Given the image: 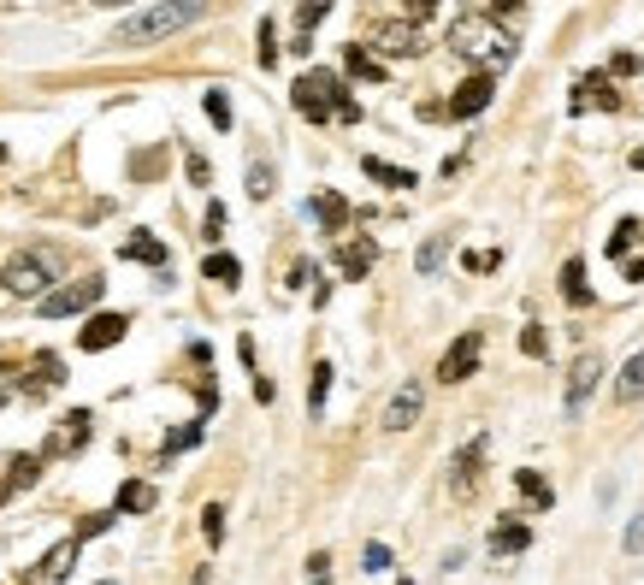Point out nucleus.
I'll return each mask as SVG.
<instances>
[{
  "mask_svg": "<svg viewBox=\"0 0 644 585\" xmlns=\"http://www.w3.org/2000/svg\"><path fill=\"white\" fill-rule=\"evenodd\" d=\"M444 255H450V237H432V243H420V255H414V266L432 278L438 266H444Z\"/></svg>",
  "mask_w": 644,
  "mask_h": 585,
  "instance_id": "29",
  "label": "nucleus"
},
{
  "mask_svg": "<svg viewBox=\"0 0 644 585\" xmlns=\"http://www.w3.org/2000/svg\"><path fill=\"white\" fill-rule=\"evenodd\" d=\"M60 385H65V361H60V355H42V361L30 367V379H24L30 396H36V390H60Z\"/></svg>",
  "mask_w": 644,
  "mask_h": 585,
  "instance_id": "21",
  "label": "nucleus"
},
{
  "mask_svg": "<svg viewBox=\"0 0 644 585\" xmlns=\"http://www.w3.org/2000/svg\"><path fill=\"white\" fill-rule=\"evenodd\" d=\"M314 585H325V580H314Z\"/></svg>",
  "mask_w": 644,
  "mask_h": 585,
  "instance_id": "51",
  "label": "nucleus"
},
{
  "mask_svg": "<svg viewBox=\"0 0 644 585\" xmlns=\"http://www.w3.org/2000/svg\"><path fill=\"white\" fill-rule=\"evenodd\" d=\"M633 231H639V225L627 219V225H621V231L609 237V255H615V260H627V249H633Z\"/></svg>",
  "mask_w": 644,
  "mask_h": 585,
  "instance_id": "39",
  "label": "nucleus"
},
{
  "mask_svg": "<svg viewBox=\"0 0 644 585\" xmlns=\"http://www.w3.org/2000/svg\"><path fill=\"white\" fill-rule=\"evenodd\" d=\"M479 461H485V438H467V444H461V455L450 461V485H455V497H467V491L479 485Z\"/></svg>",
  "mask_w": 644,
  "mask_h": 585,
  "instance_id": "12",
  "label": "nucleus"
},
{
  "mask_svg": "<svg viewBox=\"0 0 644 585\" xmlns=\"http://www.w3.org/2000/svg\"><path fill=\"white\" fill-rule=\"evenodd\" d=\"M615 390H621V402H633V396L644 390V349L627 361V367H621V385H615Z\"/></svg>",
  "mask_w": 644,
  "mask_h": 585,
  "instance_id": "30",
  "label": "nucleus"
},
{
  "mask_svg": "<svg viewBox=\"0 0 644 585\" xmlns=\"http://www.w3.org/2000/svg\"><path fill=\"white\" fill-rule=\"evenodd\" d=\"M6 396H12V379H6V367H0V402H6Z\"/></svg>",
  "mask_w": 644,
  "mask_h": 585,
  "instance_id": "48",
  "label": "nucleus"
},
{
  "mask_svg": "<svg viewBox=\"0 0 644 585\" xmlns=\"http://www.w3.org/2000/svg\"><path fill=\"white\" fill-rule=\"evenodd\" d=\"M627 550H633V556H639V550H644V515L633 520V526H627Z\"/></svg>",
  "mask_w": 644,
  "mask_h": 585,
  "instance_id": "45",
  "label": "nucleus"
},
{
  "mask_svg": "<svg viewBox=\"0 0 644 585\" xmlns=\"http://www.w3.org/2000/svg\"><path fill=\"white\" fill-rule=\"evenodd\" d=\"M515 491L526 497V503H532V509H538V515H544L550 503H556V491H550V485H544V479H538L532 467H515Z\"/></svg>",
  "mask_w": 644,
  "mask_h": 585,
  "instance_id": "20",
  "label": "nucleus"
},
{
  "mask_svg": "<svg viewBox=\"0 0 644 585\" xmlns=\"http://www.w3.org/2000/svg\"><path fill=\"white\" fill-rule=\"evenodd\" d=\"M54 278H60V255H54V249H24V255H12L0 266V284H6L12 296H24V302L48 296Z\"/></svg>",
  "mask_w": 644,
  "mask_h": 585,
  "instance_id": "4",
  "label": "nucleus"
},
{
  "mask_svg": "<svg viewBox=\"0 0 644 585\" xmlns=\"http://www.w3.org/2000/svg\"><path fill=\"white\" fill-rule=\"evenodd\" d=\"M585 101H597V107H621V95L609 89V77H580V95H574V107H585Z\"/></svg>",
  "mask_w": 644,
  "mask_h": 585,
  "instance_id": "24",
  "label": "nucleus"
},
{
  "mask_svg": "<svg viewBox=\"0 0 644 585\" xmlns=\"http://www.w3.org/2000/svg\"><path fill=\"white\" fill-rule=\"evenodd\" d=\"M125 331H130V320H125V314H95V320H89L83 331H77V343H83L89 355H101V349H113V343H119Z\"/></svg>",
  "mask_w": 644,
  "mask_h": 585,
  "instance_id": "10",
  "label": "nucleus"
},
{
  "mask_svg": "<svg viewBox=\"0 0 644 585\" xmlns=\"http://www.w3.org/2000/svg\"><path fill=\"white\" fill-rule=\"evenodd\" d=\"M154 509V485L148 479H125L119 485V515H148Z\"/></svg>",
  "mask_w": 644,
  "mask_h": 585,
  "instance_id": "22",
  "label": "nucleus"
},
{
  "mask_svg": "<svg viewBox=\"0 0 644 585\" xmlns=\"http://www.w3.org/2000/svg\"><path fill=\"white\" fill-rule=\"evenodd\" d=\"M201 278H213L219 290H231V284L243 278V266H237V255H207V266H201Z\"/></svg>",
  "mask_w": 644,
  "mask_h": 585,
  "instance_id": "25",
  "label": "nucleus"
},
{
  "mask_svg": "<svg viewBox=\"0 0 644 585\" xmlns=\"http://www.w3.org/2000/svg\"><path fill=\"white\" fill-rule=\"evenodd\" d=\"M290 101H296V113H302L308 125H325L331 113H337L343 125H355V119H361V107L349 101V89H343V77H337V71H308V77L290 89Z\"/></svg>",
  "mask_w": 644,
  "mask_h": 585,
  "instance_id": "3",
  "label": "nucleus"
},
{
  "mask_svg": "<svg viewBox=\"0 0 644 585\" xmlns=\"http://www.w3.org/2000/svg\"><path fill=\"white\" fill-rule=\"evenodd\" d=\"M526 544H532V532H526L520 520H497V526H491V556H520Z\"/></svg>",
  "mask_w": 644,
  "mask_h": 585,
  "instance_id": "17",
  "label": "nucleus"
},
{
  "mask_svg": "<svg viewBox=\"0 0 644 585\" xmlns=\"http://www.w3.org/2000/svg\"><path fill=\"white\" fill-rule=\"evenodd\" d=\"M450 48L467 65H479V71H503V65L520 54L515 36H509V30H497L485 12H461V18H455V24H450Z\"/></svg>",
  "mask_w": 644,
  "mask_h": 585,
  "instance_id": "1",
  "label": "nucleus"
},
{
  "mask_svg": "<svg viewBox=\"0 0 644 585\" xmlns=\"http://www.w3.org/2000/svg\"><path fill=\"white\" fill-rule=\"evenodd\" d=\"M107 526H113V515H89L83 526H77V544H83V538H101Z\"/></svg>",
  "mask_w": 644,
  "mask_h": 585,
  "instance_id": "41",
  "label": "nucleus"
},
{
  "mask_svg": "<svg viewBox=\"0 0 644 585\" xmlns=\"http://www.w3.org/2000/svg\"><path fill=\"white\" fill-rule=\"evenodd\" d=\"M343 60H349V71H355V77H367V83H385V65L373 60L361 42H349V54H343Z\"/></svg>",
  "mask_w": 644,
  "mask_h": 585,
  "instance_id": "26",
  "label": "nucleus"
},
{
  "mask_svg": "<svg viewBox=\"0 0 644 585\" xmlns=\"http://www.w3.org/2000/svg\"><path fill=\"white\" fill-rule=\"evenodd\" d=\"M201 107H207V119H213L219 130H231V101H225V89H207V101H201Z\"/></svg>",
  "mask_w": 644,
  "mask_h": 585,
  "instance_id": "32",
  "label": "nucleus"
},
{
  "mask_svg": "<svg viewBox=\"0 0 644 585\" xmlns=\"http://www.w3.org/2000/svg\"><path fill=\"white\" fill-rule=\"evenodd\" d=\"M361 172H367L373 184H385V190H408V184H414V172H408V166H385L379 154H367V160H361Z\"/></svg>",
  "mask_w": 644,
  "mask_h": 585,
  "instance_id": "19",
  "label": "nucleus"
},
{
  "mask_svg": "<svg viewBox=\"0 0 644 585\" xmlns=\"http://www.w3.org/2000/svg\"><path fill=\"white\" fill-rule=\"evenodd\" d=\"M491 95H497V77H491V71H473V77L450 95V119H479V113L491 107Z\"/></svg>",
  "mask_w": 644,
  "mask_h": 585,
  "instance_id": "8",
  "label": "nucleus"
},
{
  "mask_svg": "<svg viewBox=\"0 0 644 585\" xmlns=\"http://www.w3.org/2000/svg\"><path fill=\"white\" fill-rule=\"evenodd\" d=\"M77 568V538H65V544H54L48 556H42V568H36V580H48V585H60L65 574Z\"/></svg>",
  "mask_w": 644,
  "mask_h": 585,
  "instance_id": "16",
  "label": "nucleus"
},
{
  "mask_svg": "<svg viewBox=\"0 0 644 585\" xmlns=\"http://www.w3.org/2000/svg\"><path fill=\"white\" fill-rule=\"evenodd\" d=\"M361 568H367V574H385V568H390V550H385V544H367Z\"/></svg>",
  "mask_w": 644,
  "mask_h": 585,
  "instance_id": "40",
  "label": "nucleus"
},
{
  "mask_svg": "<svg viewBox=\"0 0 644 585\" xmlns=\"http://www.w3.org/2000/svg\"><path fill=\"white\" fill-rule=\"evenodd\" d=\"M562 296H568L574 308H585V296H591V290H585V260H568V266H562Z\"/></svg>",
  "mask_w": 644,
  "mask_h": 585,
  "instance_id": "28",
  "label": "nucleus"
},
{
  "mask_svg": "<svg viewBox=\"0 0 644 585\" xmlns=\"http://www.w3.org/2000/svg\"><path fill=\"white\" fill-rule=\"evenodd\" d=\"M420 402H426V390L408 379V385L390 396V408H385V432H408V426L420 420Z\"/></svg>",
  "mask_w": 644,
  "mask_h": 585,
  "instance_id": "11",
  "label": "nucleus"
},
{
  "mask_svg": "<svg viewBox=\"0 0 644 585\" xmlns=\"http://www.w3.org/2000/svg\"><path fill=\"white\" fill-rule=\"evenodd\" d=\"M491 12H520V0H491Z\"/></svg>",
  "mask_w": 644,
  "mask_h": 585,
  "instance_id": "47",
  "label": "nucleus"
},
{
  "mask_svg": "<svg viewBox=\"0 0 644 585\" xmlns=\"http://www.w3.org/2000/svg\"><path fill=\"white\" fill-rule=\"evenodd\" d=\"M308 213L320 219V231H343V225H349V201H343L337 190H320L314 201H308Z\"/></svg>",
  "mask_w": 644,
  "mask_h": 585,
  "instance_id": "14",
  "label": "nucleus"
},
{
  "mask_svg": "<svg viewBox=\"0 0 644 585\" xmlns=\"http://www.w3.org/2000/svg\"><path fill=\"white\" fill-rule=\"evenodd\" d=\"M597 379H603V361H597V349H591V355L574 361V373H568V414H574V420L585 414V402H591Z\"/></svg>",
  "mask_w": 644,
  "mask_h": 585,
  "instance_id": "9",
  "label": "nucleus"
},
{
  "mask_svg": "<svg viewBox=\"0 0 644 585\" xmlns=\"http://www.w3.org/2000/svg\"><path fill=\"white\" fill-rule=\"evenodd\" d=\"M89 420H95L89 408H71L60 426L48 432V444H42V461H60V455H77V450H83V444H89Z\"/></svg>",
  "mask_w": 644,
  "mask_h": 585,
  "instance_id": "7",
  "label": "nucleus"
},
{
  "mask_svg": "<svg viewBox=\"0 0 644 585\" xmlns=\"http://www.w3.org/2000/svg\"><path fill=\"white\" fill-rule=\"evenodd\" d=\"M503 255H467V272H491Z\"/></svg>",
  "mask_w": 644,
  "mask_h": 585,
  "instance_id": "46",
  "label": "nucleus"
},
{
  "mask_svg": "<svg viewBox=\"0 0 644 585\" xmlns=\"http://www.w3.org/2000/svg\"><path fill=\"white\" fill-rule=\"evenodd\" d=\"M101 290H107V278H77V284H60V290H48V296H36V302H42V314H48V320H71V314L95 308V302H101Z\"/></svg>",
  "mask_w": 644,
  "mask_h": 585,
  "instance_id": "5",
  "label": "nucleus"
},
{
  "mask_svg": "<svg viewBox=\"0 0 644 585\" xmlns=\"http://www.w3.org/2000/svg\"><path fill=\"white\" fill-rule=\"evenodd\" d=\"M278 190V178H272V166H266V160H255V166H249V195H255V201H266V195Z\"/></svg>",
  "mask_w": 644,
  "mask_h": 585,
  "instance_id": "31",
  "label": "nucleus"
},
{
  "mask_svg": "<svg viewBox=\"0 0 644 585\" xmlns=\"http://www.w3.org/2000/svg\"><path fill=\"white\" fill-rule=\"evenodd\" d=\"M190 444H201V420H190V426H178V432L166 438V450H160V455H178V450H190Z\"/></svg>",
  "mask_w": 644,
  "mask_h": 585,
  "instance_id": "34",
  "label": "nucleus"
},
{
  "mask_svg": "<svg viewBox=\"0 0 644 585\" xmlns=\"http://www.w3.org/2000/svg\"><path fill=\"white\" fill-rule=\"evenodd\" d=\"M184 172H190V184H207V178H213V166H207L201 154H190V160H184Z\"/></svg>",
  "mask_w": 644,
  "mask_h": 585,
  "instance_id": "42",
  "label": "nucleus"
},
{
  "mask_svg": "<svg viewBox=\"0 0 644 585\" xmlns=\"http://www.w3.org/2000/svg\"><path fill=\"white\" fill-rule=\"evenodd\" d=\"M325 396H331V361H314V379H308V414H325Z\"/></svg>",
  "mask_w": 644,
  "mask_h": 585,
  "instance_id": "27",
  "label": "nucleus"
},
{
  "mask_svg": "<svg viewBox=\"0 0 644 585\" xmlns=\"http://www.w3.org/2000/svg\"><path fill=\"white\" fill-rule=\"evenodd\" d=\"M201 237H207V243H219V237H225V207H219V201L207 207V219H201Z\"/></svg>",
  "mask_w": 644,
  "mask_h": 585,
  "instance_id": "37",
  "label": "nucleus"
},
{
  "mask_svg": "<svg viewBox=\"0 0 644 585\" xmlns=\"http://www.w3.org/2000/svg\"><path fill=\"white\" fill-rule=\"evenodd\" d=\"M373 48H379V54H420L426 42H420V30H414V24H385V30L373 36Z\"/></svg>",
  "mask_w": 644,
  "mask_h": 585,
  "instance_id": "15",
  "label": "nucleus"
},
{
  "mask_svg": "<svg viewBox=\"0 0 644 585\" xmlns=\"http://www.w3.org/2000/svg\"><path fill=\"white\" fill-rule=\"evenodd\" d=\"M101 6H125V0H101Z\"/></svg>",
  "mask_w": 644,
  "mask_h": 585,
  "instance_id": "50",
  "label": "nucleus"
},
{
  "mask_svg": "<svg viewBox=\"0 0 644 585\" xmlns=\"http://www.w3.org/2000/svg\"><path fill=\"white\" fill-rule=\"evenodd\" d=\"M325 12H331V0H308V6H302V30H296V36H314V24H320Z\"/></svg>",
  "mask_w": 644,
  "mask_h": 585,
  "instance_id": "38",
  "label": "nucleus"
},
{
  "mask_svg": "<svg viewBox=\"0 0 644 585\" xmlns=\"http://www.w3.org/2000/svg\"><path fill=\"white\" fill-rule=\"evenodd\" d=\"M479 355H485V337H479V331H461L450 349H444V361H438V379H444V385L473 379V373H479Z\"/></svg>",
  "mask_w": 644,
  "mask_h": 585,
  "instance_id": "6",
  "label": "nucleus"
},
{
  "mask_svg": "<svg viewBox=\"0 0 644 585\" xmlns=\"http://www.w3.org/2000/svg\"><path fill=\"white\" fill-rule=\"evenodd\" d=\"M438 12V0H408V24H420V18H432Z\"/></svg>",
  "mask_w": 644,
  "mask_h": 585,
  "instance_id": "44",
  "label": "nucleus"
},
{
  "mask_svg": "<svg viewBox=\"0 0 644 585\" xmlns=\"http://www.w3.org/2000/svg\"><path fill=\"white\" fill-rule=\"evenodd\" d=\"M260 65L266 71L278 65V30H272V18H260Z\"/></svg>",
  "mask_w": 644,
  "mask_h": 585,
  "instance_id": "35",
  "label": "nucleus"
},
{
  "mask_svg": "<svg viewBox=\"0 0 644 585\" xmlns=\"http://www.w3.org/2000/svg\"><path fill=\"white\" fill-rule=\"evenodd\" d=\"M201 532H207V544H219V538H225V509H219V503H207V509H201Z\"/></svg>",
  "mask_w": 644,
  "mask_h": 585,
  "instance_id": "36",
  "label": "nucleus"
},
{
  "mask_svg": "<svg viewBox=\"0 0 644 585\" xmlns=\"http://www.w3.org/2000/svg\"><path fill=\"white\" fill-rule=\"evenodd\" d=\"M373 260H379V243H373V237H355V243H343V249H337L343 278H367V272H373Z\"/></svg>",
  "mask_w": 644,
  "mask_h": 585,
  "instance_id": "13",
  "label": "nucleus"
},
{
  "mask_svg": "<svg viewBox=\"0 0 644 585\" xmlns=\"http://www.w3.org/2000/svg\"><path fill=\"white\" fill-rule=\"evenodd\" d=\"M609 71H615V77H633V71H639V54H615Z\"/></svg>",
  "mask_w": 644,
  "mask_h": 585,
  "instance_id": "43",
  "label": "nucleus"
},
{
  "mask_svg": "<svg viewBox=\"0 0 644 585\" xmlns=\"http://www.w3.org/2000/svg\"><path fill=\"white\" fill-rule=\"evenodd\" d=\"M36 479H42V455H12V473H6L0 497H12V491H30Z\"/></svg>",
  "mask_w": 644,
  "mask_h": 585,
  "instance_id": "18",
  "label": "nucleus"
},
{
  "mask_svg": "<svg viewBox=\"0 0 644 585\" xmlns=\"http://www.w3.org/2000/svg\"><path fill=\"white\" fill-rule=\"evenodd\" d=\"M201 12H207L201 0H160V6H148V12L125 18V24L113 30V42H119V48H148V42H166V36L190 30Z\"/></svg>",
  "mask_w": 644,
  "mask_h": 585,
  "instance_id": "2",
  "label": "nucleus"
},
{
  "mask_svg": "<svg viewBox=\"0 0 644 585\" xmlns=\"http://www.w3.org/2000/svg\"><path fill=\"white\" fill-rule=\"evenodd\" d=\"M520 355H532V361H538V355H550V337H544V325H526V331H520Z\"/></svg>",
  "mask_w": 644,
  "mask_h": 585,
  "instance_id": "33",
  "label": "nucleus"
},
{
  "mask_svg": "<svg viewBox=\"0 0 644 585\" xmlns=\"http://www.w3.org/2000/svg\"><path fill=\"white\" fill-rule=\"evenodd\" d=\"M125 260H148V266H166V243L160 237H148V231H136V237H125V249H119Z\"/></svg>",
  "mask_w": 644,
  "mask_h": 585,
  "instance_id": "23",
  "label": "nucleus"
},
{
  "mask_svg": "<svg viewBox=\"0 0 644 585\" xmlns=\"http://www.w3.org/2000/svg\"><path fill=\"white\" fill-rule=\"evenodd\" d=\"M633 166H639V172H644V148H639V154H633Z\"/></svg>",
  "mask_w": 644,
  "mask_h": 585,
  "instance_id": "49",
  "label": "nucleus"
}]
</instances>
